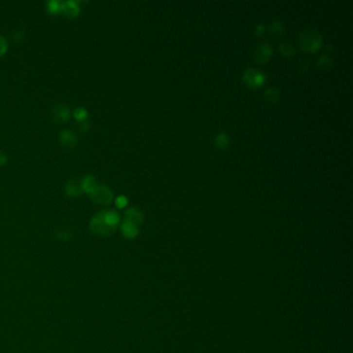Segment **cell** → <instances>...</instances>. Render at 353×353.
<instances>
[{
	"label": "cell",
	"mask_w": 353,
	"mask_h": 353,
	"mask_svg": "<svg viewBox=\"0 0 353 353\" xmlns=\"http://www.w3.org/2000/svg\"><path fill=\"white\" fill-rule=\"evenodd\" d=\"M119 222V214L116 212L106 210L93 216L90 222V229L95 234L107 236L116 230Z\"/></svg>",
	"instance_id": "obj_1"
},
{
	"label": "cell",
	"mask_w": 353,
	"mask_h": 353,
	"mask_svg": "<svg viewBox=\"0 0 353 353\" xmlns=\"http://www.w3.org/2000/svg\"><path fill=\"white\" fill-rule=\"evenodd\" d=\"M298 41L300 48L302 51L313 53L319 50V48L321 47L322 35L314 28H306L300 32Z\"/></svg>",
	"instance_id": "obj_2"
},
{
	"label": "cell",
	"mask_w": 353,
	"mask_h": 353,
	"mask_svg": "<svg viewBox=\"0 0 353 353\" xmlns=\"http://www.w3.org/2000/svg\"><path fill=\"white\" fill-rule=\"evenodd\" d=\"M243 80L246 85L251 89H258L264 82L266 81V77L257 69H247L243 74Z\"/></svg>",
	"instance_id": "obj_3"
},
{
	"label": "cell",
	"mask_w": 353,
	"mask_h": 353,
	"mask_svg": "<svg viewBox=\"0 0 353 353\" xmlns=\"http://www.w3.org/2000/svg\"><path fill=\"white\" fill-rule=\"evenodd\" d=\"M89 195L92 201L98 204L108 205L113 200V192L107 186H104V184H96V187Z\"/></svg>",
	"instance_id": "obj_4"
},
{
	"label": "cell",
	"mask_w": 353,
	"mask_h": 353,
	"mask_svg": "<svg viewBox=\"0 0 353 353\" xmlns=\"http://www.w3.org/2000/svg\"><path fill=\"white\" fill-rule=\"evenodd\" d=\"M272 53H274V50L270 45L267 43H260L257 45L255 49V59L258 63L264 64L269 61Z\"/></svg>",
	"instance_id": "obj_5"
},
{
	"label": "cell",
	"mask_w": 353,
	"mask_h": 353,
	"mask_svg": "<svg viewBox=\"0 0 353 353\" xmlns=\"http://www.w3.org/2000/svg\"><path fill=\"white\" fill-rule=\"evenodd\" d=\"M51 114L55 123L62 124V123H67L70 119L71 112L67 105H64V104H57V105H55L52 108Z\"/></svg>",
	"instance_id": "obj_6"
},
{
	"label": "cell",
	"mask_w": 353,
	"mask_h": 353,
	"mask_svg": "<svg viewBox=\"0 0 353 353\" xmlns=\"http://www.w3.org/2000/svg\"><path fill=\"white\" fill-rule=\"evenodd\" d=\"M59 141L63 147L68 149H73L77 146L78 137L73 131L64 130L59 135Z\"/></svg>",
	"instance_id": "obj_7"
},
{
	"label": "cell",
	"mask_w": 353,
	"mask_h": 353,
	"mask_svg": "<svg viewBox=\"0 0 353 353\" xmlns=\"http://www.w3.org/2000/svg\"><path fill=\"white\" fill-rule=\"evenodd\" d=\"M61 14L68 18H76L80 13V7L75 1H64L61 2Z\"/></svg>",
	"instance_id": "obj_8"
},
{
	"label": "cell",
	"mask_w": 353,
	"mask_h": 353,
	"mask_svg": "<svg viewBox=\"0 0 353 353\" xmlns=\"http://www.w3.org/2000/svg\"><path fill=\"white\" fill-rule=\"evenodd\" d=\"M64 192H66V194L70 197H78L81 195L83 191H82L80 180H78V179L69 180L66 183V186H64Z\"/></svg>",
	"instance_id": "obj_9"
},
{
	"label": "cell",
	"mask_w": 353,
	"mask_h": 353,
	"mask_svg": "<svg viewBox=\"0 0 353 353\" xmlns=\"http://www.w3.org/2000/svg\"><path fill=\"white\" fill-rule=\"evenodd\" d=\"M122 232H123V234L127 238H135L139 234L138 225H136L128 221H124L122 225Z\"/></svg>",
	"instance_id": "obj_10"
},
{
	"label": "cell",
	"mask_w": 353,
	"mask_h": 353,
	"mask_svg": "<svg viewBox=\"0 0 353 353\" xmlns=\"http://www.w3.org/2000/svg\"><path fill=\"white\" fill-rule=\"evenodd\" d=\"M143 213L140 210L136 207H131L125 212V221H128L131 223H134L136 225H139L143 222Z\"/></svg>",
	"instance_id": "obj_11"
},
{
	"label": "cell",
	"mask_w": 353,
	"mask_h": 353,
	"mask_svg": "<svg viewBox=\"0 0 353 353\" xmlns=\"http://www.w3.org/2000/svg\"><path fill=\"white\" fill-rule=\"evenodd\" d=\"M230 142H231L230 137L225 132L219 133L218 135H215V137L213 138L214 145L222 150L227 149L230 146Z\"/></svg>",
	"instance_id": "obj_12"
},
{
	"label": "cell",
	"mask_w": 353,
	"mask_h": 353,
	"mask_svg": "<svg viewBox=\"0 0 353 353\" xmlns=\"http://www.w3.org/2000/svg\"><path fill=\"white\" fill-rule=\"evenodd\" d=\"M80 183H81L82 191L87 193V194H90V193L93 191V189L96 187V180L90 174L86 175L85 177H83L81 180H80Z\"/></svg>",
	"instance_id": "obj_13"
},
{
	"label": "cell",
	"mask_w": 353,
	"mask_h": 353,
	"mask_svg": "<svg viewBox=\"0 0 353 353\" xmlns=\"http://www.w3.org/2000/svg\"><path fill=\"white\" fill-rule=\"evenodd\" d=\"M280 91L275 87H268L264 91V98L268 103H278L280 101Z\"/></svg>",
	"instance_id": "obj_14"
},
{
	"label": "cell",
	"mask_w": 353,
	"mask_h": 353,
	"mask_svg": "<svg viewBox=\"0 0 353 353\" xmlns=\"http://www.w3.org/2000/svg\"><path fill=\"white\" fill-rule=\"evenodd\" d=\"M279 51L282 53L284 56H287V57H291L295 54V48L293 47V45L289 42H283L281 43L278 47Z\"/></svg>",
	"instance_id": "obj_15"
},
{
	"label": "cell",
	"mask_w": 353,
	"mask_h": 353,
	"mask_svg": "<svg viewBox=\"0 0 353 353\" xmlns=\"http://www.w3.org/2000/svg\"><path fill=\"white\" fill-rule=\"evenodd\" d=\"M269 31H270V35H275V36L282 35L284 34V31H285L284 24L281 21L271 22L270 25H269Z\"/></svg>",
	"instance_id": "obj_16"
},
{
	"label": "cell",
	"mask_w": 353,
	"mask_h": 353,
	"mask_svg": "<svg viewBox=\"0 0 353 353\" xmlns=\"http://www.w3.org/2000/svg\"><path fill=\"white\" fill-rule=\"evenodd\" d=\"M74 116H75V118L78 120L79 123H82V122H85V120H87L88 112H87V110L85 108L79 107V108L75 109V111H74Z\"/></svg>",
	"instance_id": "obj_17"
},
{
	"label": "cell",
	"mask_w": 353,
	"mask_h": 353,
	"mask_svg": "<svg viewBox=\"0 0 353 353\" xmlns=\"http://www.w3.org/2000/svg\"><path fill=\"white\" fill-rule=\"evenodd\" d=\"M317 63H318V66H320L321 68L327 69V68L332 67L333 61H332V58L330 57V55L322 54V55L319 56V58L317 60Z\"/></svg>",
	"instance_id": "obj_18"
},
{
	"label": "cell",
	"mask_w": 353,
	"mask_h": 353,
	"mask_svg": "<svg viewBox=\"0 0 353 353\" xmlns=\"http://www.w3.org/2000/svg\"><path fill=\"white\" fill-rule=\"evenodd\" d=\"M47 10L51 14H57L61 12V2L56 1V0H51L47 3Z\"/></svg>",
	"instance_id": "obj_19"
},
{
	"label": "cell",
	"mask_w": 353,
	"mask_h": 353,
	"mask_svg": "<svg viewBox=\"0 0 353 353\" xmlns=\"http://www.w3.org/2000/svg\"><path fill=\"white\" fill-rule=\"evenodd\" d=\"M7 46H9V45H7L6 39L3 36L0 35V57H1L2 55H4L6 53Z\"/></svg>",
	"instance_id": "obj_20"
},
{
	"label": "cell",
	"mask_w": 353,
	"mask_h": 353,
	"mask_svg": "<svg viewBox=\"0 0 353 353\" xmlns=\"http://www.w3.org/2000/svg\"><path fill=\"white\" fill-rule=\"evenodd\" d=\"M127 204V199L125 196H119L116 199V205L119 208H124Z\"/></svg>",
	"instance_id": "obj_21"
},
{
	"label": "cell",
	"mask_w": 353,
	"mask_h": 353,
	"mask_svg": "<svg viewBox=\"0 0 353 353\" xmlns=\"http://www.w3.org/2000/svg\"><path fill=\"white\" fill-rule=\"evenodd\" d=\"M78 128L81 133H85L88 131V128H89V123H88L87 120H85V122H82V123H79Z\"/></svg>",
	"instance_id": "obj_22"
},
{
	"label": "cell",
	"mask_w": 353,
	"mask_h": 353,
	"mask_svg": "<svg viewBox=\"0 0 353 353\" xmlns=\"http://www.w3.org/2000/svg\"><path fill=\"white\" fill-rule=\"evenodd\" d=\"M23 37H24V35H23L22 32H20V31L15 32L14 35H13V39L16 43H21L23 41Z\"/></svg>",
	"instance_id": "obj_23"
},
{
	"label": "cell",
	"mask_w": 353,
	"mask_h": 353,
	"mask_svg": "<svg viewBox=\"0 0 353 353\" xmlns=\"http://www.w3.org/2000/svg\"><path fill=\"white\" fill-rule=\"evenodd\" d=\"M57 234H58V238L59 239H63V240H68L71 237V234L69 233V232H67V231L60 230V231L57 232Z\"/></svg>",
	"instance_id": "obj_24"
},
{
	"label": "cell",
	"mask_w": 353,
	"mask_h": 353,
	"mask_svg": "<svg viewBox=\"0 0 353 353\" xmlns=\"http://www.w3.org/2000/svg\"><path fill=\"white\" fill-rule=\"evenodd\" d=\"M264 30H265V27H264L263 24H259V25H257L255 32H256V35H257L261 36V35H263V34H264Z\"/></svg>",
	"instance_id": "obj_25"
},
{
	"label": "cell",
	"mask_w": 353,
	"mask_h": 353,
	"mask_svg": "<svg viewBox=\"0 0 353 353\" xmlns=\"http://www.w3.org/2000/svg\"><path fill=\"white\" fill-rule=\"evenodd\" d=\"M7 163V156L3 151H0V166H3Z\"/></svg>",
	"instance_id": "obj_26"
}]
</instances>
